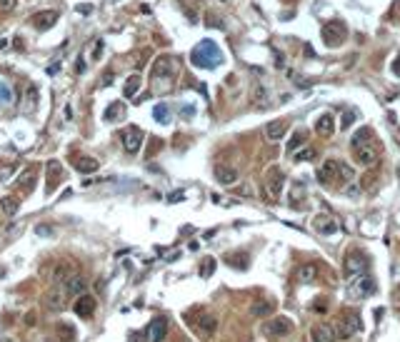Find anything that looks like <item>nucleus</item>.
I'll use <instances>...</instances> for the list:
<instances>
[{"mask_svg":"<svg viewBox=\"0 0 400 342\" xmlns=\"http://www.w3.org/2000/svg\"><path fill=\"white\" fill-rule=\"evenodd\" d=\"M45 307L50 312H60L63 307H65V287L63 285H55L48 295H45Z\"/></svg>","mask_w":400,"mask_h":342,"instance_id":"obj_13","label":"nucleus"},{"mask_svg":"<svg viewBox=\"0 0 400 342\" xmlns=\"http://www.w3.org/2000/svg\"><path fill=\"white\" fill-rule=\"evenodd\" d=\"M285 133H288V120H285V118H283V120H273V122L265 125V138H268L270 142L283 140Z\"/></svg>","mask_w":400,"mask_h":342,"instance_id":"obj_15","label":"nucleus"},{"mask_svg":"<svg viewBox=\"0 0 400 342\" xmlns=\"http://www.w3.org/2000/svg\"><path fill=\"white\" fill-rule=\"evenodd\" d=\"M323 40L328 48H340L348 40V28L343 25V20H330L323 25Z\"/></svg>","mask_w":400,"mask_h":342,"instance_id":"obj_7","label":"nucleus"},{"mask_svg":"<svg viewBox=\"0 0 400 342\" xmlns=\"http://www.w3.org/2000/svg\"><path fill=\"white\" fill-rule=\"evenodd\" d=\"M190 62L195 68L213 70V68H218L223 62V53H220V48L215 45L213 40H200L198 45L193 48V53H190Z\"/></svg>","mask_w":400,"mask_h":342,"instance_id":"obj_2","label":"nucleus"},{"mask_svg":"<svg viewBox=\"0 0 400 342\" xmlns=\"http://www.w3.org/2000/svg\"><path fill=\"white\" fill-rule=\"evenodd\" d=\"M140 85H143V78H140V75H130L128 80H125L123 95H125V98H135V95H138V90H140Z\"/></svg>","mask_w":400,"mask_h":342,"instance_id":"obj_27","label":"nucleus"},{"mask_svg":"<svg viewBox=\"0 0 400 342\" xmlns=\"http://www.w3.org/2000/svg\"><path fill=\"white\" fill-rule=\"evenodd\" d=\"M13 165H0V182H3V180H8L10 175H13Z\"/></svg>","mask_w":400,"mask_h":342,"instance_id":"obj_38","label":"nucleus"},{"mask_svg":"<svg viewBox=\"0 0 400 342\" xmlns=\"http://www.w3.org/2000/svg\"><path fill=\"white\" fill-rule=\"evenodd\" d=\"M35 232H38V235H53V227H45V225H40Z\"/></svg>","mask_w":400,"mask_h":342,"instance_id":"obj_46","label":"nucleus"},{"mask_svg":"<svg viewBox=\"0 0 400 342\" xmlns=\"http://www.w3.org/2000/svg\"><path fill=\"white\" fill-rule=\"evenodd\" d=\"M195 327H198V332H200L203 337H210V335L218 330V320H215L213 315H203L198 322H195Z\"/></svg>","mask_w":400,"mask_h":342,"instance_id":"obj_25","label":"nucleus"},{"mask_svg":"<svg viewBox=\"0 0 400 342\" xmlns=\"http://www.w3.org/2000/svg\"><path fill=\"white\" fill-rule=\"evenodd\" d=\"M180 198H183V192H173V195L168 198V202H180Z\"/></svg>","mask_w":400,"mask_h":342,"instance_id":"obj_47","label":"nucleus"},{"mask_svg":"<svg viewBox=\"0 0 400 342\" xmlns=\"http://www.w3.org/2000/svg\"><path fill=\"white\" fill-rule=\"evenodd\" d=\"M315 277H318V265H313V262H308V265H303L298 270V280L300 282H313Z\"/></svg>","mask_w":400,"mask_h":342,"instance_id":"obj_29","label":"nucleus"},{"mask_svg":"<svg viewBox=\"0 0 400 342\" xmlns=\"http://www.w3.org/2000/svg\"><path fill=\"white\" fill-rule=\"evenodd\" d=\"M350 297L353 300H360V297H368V295H373L375 292V280L365 272V275H358V277H353L350 280Z\"/></svg>","mask_w":400,"mask_h":342,"instance_id":"obj_9","label":"nucleus"},{"mask_svg":"<svg viewBox=\"0 0 400 342\" xmlns=\"http://www.w3.org/2000/svg\"><path fill=\"white\" fill-rule=\"evenodd\" d=\"M278 302L275 300H268V297H263V300H255L250 305V315L253 317H270L273 312H275Z\"/></svg>","mask_w":400,"mask_h":342,"instance_id":"obj_16","label":"nucleus"},{"mask_svg":"<svg viewBox=\"0 0 400 342\" xmlns=\"http://www.w3.org/2000/svg\"><path fill=\"white\" fill-rule=\"evenodd\" d=\"M283 182H285V175H283V170H280V167H270L268 173H265V190H268V195H270L273 200L280 198Z\"/></svg>","mask_w":400,"mask_h":342,"instance_id":"obj_11","label":"nucleus"},{"mask_svg":"<svg viewBox=\"0 0 400 342\" xmlns=\"http://www.w3.org/2000/svg\"><path fill=\"white\" fill-rule=\"evenodd\" d=\"M215 180L220 185H235L238 182V170L235 167H228V165H215Z\"/></svg>","mask_w":400,"mask_h":342,"instance_id":"obj_18","label":"nucleus"},{"mask_svg":"<svg viewBox=\"0 0 400 342\" xmlns=\"http://www.w3.org/2000/svg\"><path fill=\"white\" fill-rule=\"evenodd\" d=\"M95 297L93 295H78V300H75V315L78 317H93V312H95Z\"/></svg>","mask_w":400,"mask_h":342,"instance_id":"obj_14","label":"nucleus"},{"mask_svg":"<svg viewBox=\"0 0 400 342\" xmlns=\"http://www.w3.org/2000/svg\"><path fill=\"white\" fill-rule=\"evenodd\" d=\"M313 227L318 230V232H323V235H333L335 230H338V222H335L330 215H318L313 220Z\"/></svg>","mask_w":400,"mask_h":342,"instance_id":"obj_24","label":"nucleus"},{"mask_svg":"<svg viewBox=\"0 0 400 342\" xmlns=\"http://www.w3.org/2000/svg\"><path fill=\"white\" fill-rule=\"evenodd\" d=\"M213 272H215V260L213 258H205L203 265H200V277H210Z\"/></svg>","mask_w":400,"mask_h":342,"instance_id":"obj_35","label":"nucleus"},{"mask_svg":"<svg viewBox=\"0 0 400 342\" xmlns=\"http://www.w3.org/2000/svg\"><path fill=\"white\" fill-rule=\"evenodd\" d=\"M90 10H93L90 5H78V13H90Z\"/></svg>","mask_w":400,"mask_h":342,"instance_id":"obj_52","label":"nucleus"},{"mask_svg":"<svg viewBox=\"0 0 400 342\" xmlns=\"http://www.w3.org/2000/svg\"><path fill=\"white\" fill-rule=\"evenodd\" d=\"M393 75H398V78H400V53H398V58L393 60Z\"/></svg>","mask_w":400,"mask_h":342,"instance_id":"obj_45","label":"nucleus"},{"mask_svg":"<svg viewBox=\"0 0 400 342\" xmlns=\"http://www.w3.org/2000/svg\"><path fill=\"white\" fill-rule=\"evenodd\" d=\"M308 342H313V340H308Z\"/></svg>","mask_w":400,"mask_h":342,"instance_id":"obj_53","label":"nucleus"},{"mask_svg":"<svg viewBox=\"0 0 400 342\" xmlns=\"http://www.w3.org/2000/svg\"><path fill=\"white\" fill-rule=\"evenodd\" d=\"M123 118H125V102H120V100L110 102L108 108H105V113H103V120L105 122H118Z\"/></svg>","mask_w":400,"mask_h":342,"instance_id":"obj_23","label":"nucleus"},{"mask_svg":"<svg viewBox=\"0 0 400 342\" xmlns=\"http://www.w3.org/2000/svg\"><path fill=\"white\" fill-rule=\"evenodd\" d=\"M368 267H370V260H368V255L363 250H350L345 255L343 270H345V275L350 277V280H353V277H358V275H365Z\"/></svg>","mask_w":400,"mask_h":342,"instance_id":"obj_4","label":"nucleus"},{"mask_svg":"<svg viewBox=\"0 0 400 342\" xmlns=\"http://www.w3.org/2000/svg\"><path fill=\"white\" fill-rule=\"evenodd\" d=\"M303 145H305V133H295V135H293V140L288 142V155L298 153V150H300Z\"/></svg>","mask_w":400,"mask_h":342,"instance_id":"obj_33","label":"nucleus"},{"mask_svg":"<svg viewBox=\"0 0 400 342\" xmlns=\"http://www.w3.org/2000/svg\"><path fill=\"white\" fill-rule=\"evenodd\" d=\"M0 207H3L5 215H15L18 207H20V200L15 195H5V198H0Z\"/></svg>","mask_w":400,"mask_h":342,"instance_id":"obj_31","label":"nucleus"},{"mask_svg":"<svg viewBox=\"0 0 400 342\" xmlns=\"http://www.w3.org/2000/svg\"><path fill=\"white\" fill-rule=\"evenodd\" d=\"M330 327H333V337L335 340H348L355 332H360V317H358V315H343L340 320H335Z\"/></svg>","mask_w":400,"mask_h":342,"instance_id":"obj_6","label":"nucleus"},{"mask_svg":"<svg viewBox=\"0 0 400 342\" xmlns=\"http://www.w3.org/2000/svg\"><path fill=\"white\" fill-rule=\"evenodd\" d=\"M153 118L158 122H170V108H168L165 102H158L155 108H153Z\"/></svg>","mask_w":400,"mask_h":342,"instance_id":"obj_32","label":"nucleus"},{"mask_svg":"<svg viewBox=\"0 0 400 342\" xmlns=\"http://www.w3.org/2000/svg\"><path fill=\"white\" fill-rule=\"evenodd\" d=\"M175 73H178V58L160 55L150 68V80H173Z\"/></svg>","mask_w":400,"mask_h":342,"instance_id":"obj_5","label":"nucleus"},{"mask_svg":"<svg viewBox=\"0 0 400 342\" xmlns=\"http://www.w3.org/2000/svg\"><path fill=\"white\" fill-rule=\"evenodd\" d=\"M310 340L313 342H333V327L325 325V322H318V325H313L310 327Z\"/></svg>","mask_w":400,"mask_h":342,"instance_id":"obj_21","label":"nucleus"},{"mask_svg":"<svg viewBox=\"0 0 400 342\" xmlns=\"http://www.w3.org/2000/svg\"><path fill=\"white\" fill-rule=\"evenodd\" d=\"M15 8V0H0V13L3 10H13Z\"/></svg>","mask_w":400,"mask_h":342,"instance_id":"obj_42","label":"nucleus"},{"mask_svg":"<svg viewBox=\"0 0 400 342\" xmlns=\"http://www.w3.org/2000/svg\"><path fill=\"white\" fill-rule=\"evenodd\" d=\"M160 147H163V142H160V138H153V140H150V150H148V153H145V158H153V155H155V153L160 150Z\"/></svg>","mask_w":400,"mask_h":342,"instance_id":"obj_37","label":"nucleus"},{"mask_svg":"<svg viewBox=\"0 0 400 342\" xmlns=\"http://www.w3.org/2000/svg\"><path fill=\"white\" fill-rule=\"evenodd\" d=\"M168 332V320L165 317H155L153 322L145 327V342H163Z\"/></svg>","mask_w":400,"mask_h":342,"instance_id":"obj_12","label":"nucleus"},{"mask_svg":"<svg viewBox=\"0 0 400 342\" xmlns=\"http://www.w3.org/2000/svg\"><path fill=\"white\" fill-rule=\"evenodd\" d=\"M60 337H63V342H70V340L75 337L73 327H60Z\"/></svg>","mask_w":400,"mask_h":342,"instance_id":"obj_40","label":"nucleus"},{"mask_svg":"<svg viewBox=\"0 0 400 342\" xmlns=\"http://www.w3.org/2000/svg\"><path fill=\"white\" fill-rule=\"evenodd\" d=\"M290 332H293V320L285 317V315L273 317V320H268V322L263 325V335L270 337V340H283V337H288Z\"/></svg>","mask_w":400,"mask_h":342,"instance_id":"obj_8","label":"nucleus"},{"mask_svg":"<svg viewBox=\"0 0 400 342\" xmlns=\"http://www.w3.org/2000/svg\"><path fill=\"white\" fill-rule=\"evenodd\" d=\"M180 115L183 118H193L195 115V108H190V105H188V108H180Z\"/></svg>","mask_w":400,"mask_h":342,"instance_id":"obj_44","label":"nucleus"},{"mask_svg":"<svg viewBox=\"0 0 400 342\" xmlns=\"http://www.w3.org/2000/svg\"><path fill=\"white\" fill-rule=\"evenodd\" d=\"M18 185L23 187L25 192H30V190H33V170H28V173L20 175V182H18Z\"/></svg>","mask_w":400,"mask_h":342,"instance_id":"obj_36","label":"nucleus"},{"mask_svg":"<svg viewBox=\"0 0 400 342\" xmlns=\"http://www.w3.org/2000/svg\"><path fill=\"white\" fill-rule=\"evenodd\" d=\"M253 100H255V105L263 110V108H268V90L263 88L260 82H255L253 85Z\"/></svg>","mask_w":400,"mask_h":342,"instance_id":"obj_30","label":"nucleus"},{"mask_svg":"<svg viewBox=\"0 0 400 342\" xmlns=\"http://www.w3.org/2000/svg\"><path fill=\"white\" fill-rule=\"evenodd\" d=\"M353 120H355V113H345V115H343V122H340V127H343V130H348V127L353 125Z\"/></svg>","mask_w":400,"mask_h":342,"instance_id":"obj_41","label":"nucleus"},{"mask_svg":"<svg viewBox=\"0 0 400 342\" xmlns=\"http://www.w3.org/2000/svg\"><path fill=\"white\" fill-rule=\"evenodd\" d=\"M10 100V88L5 82H0V102H8Z\"/></svg>","mask_w":400,"mask_h":342,"instance_id":"obj_39","label":"nucleus"},{"mask_svg":"<svg viewBox=\"0 0 400 342\" xmlns=\"http://www.w3.org/2000/svg\"><path fill=\"white\" fill-rule=\"evenodd\" d=\"M350 150H353V158L363 167L373 165L378 160V155H380V147H378L375 135H373L370 127H360V130L350 138Z\"/></svg>","mask_w":400,"mask_h":342,"instance_id":"obj_1","label":"nucleus"},{"mask_svg":"<svg viewBox=\"0 0 400 342\" xmlns=\"http://www.w3.org/2000/svg\"><path fill=\"white\" fill-rule=\"evenodd\" d=\"M143 140H145V135H143L140 127H135V125L125 127V133L120 135V142H123V147H125V153H130V155H135V153L140 150Z\"/></svg>","mask_w":400,"mask_h":342,"instance_id":"obj_10","label":"nucleus"},{"mask_svg":"<svg viewBox=\"0 0 400 342\" xmlns=\"http://www.w3.org/2000/svg\"><path fill=\"white\" fill-rule=\"evenodd\" d=\"M55 20H58V10H45V13H38L33 15V25L38 30H48L55 25Z\"/></svg>","mask_w":400,"mask_h":342,"instance_id":"obj_22","label":"nucleus"},{"mask_svg":"<svg viewBox=\"0 0 400 342\" xmlns=\"http://www.w3.org/2000/svg\"><path fill=\"white\" fill-rule=\"evenodd\" d=\"M65 295H70V297H78V295H83L85 292V287H88V280L83 275H70L68 280H65Z\"/></svg>","mask_w":400,"mask_h":342,"instance_id":"obj_17","label":"nucleus"},{"mask_svg":"<svg viewBox=\"0 0 400 342\" xmlns=\"http://www.w3.org/2000/svg\"><path fill=\"white\" fill-rule=\"evenodd\" d=\"M313 158H315V150H313V147H303V150L293 153V160H295V162H305V160H313Z\"/></svg>","mask_w":400,"mask_h":342,"instance_id":"obj_34","label":"nucleus"},{"mask_svg":"<svg viewBox=\"0 0 400 342\" xmlns=\"http://www.w3.org/2000/svg\"><path fill=\"white\" fill-rule=\"evenodd\" d=\"M45 170H48V185H45V192H53L55 190V185L60 182V175H63V165H60V160H48L45 162Z\"/></svg>","mask_w":400,"mask_h":342,"instance_id":"obj_19","label":"nucleus"},{"mask_svg":"<svg viewBox=\"0 0 400 342\" xmlns=\"http://www.w3.org/2000/svg\"><path fill=\"white\" fill-rule=\"evenodd\" d=\"M83 68H85V62H83V58H80L78 65H75V73H83Z\"/></svg>","mask_w":400,"mask_h":342,"instance_id":"obj_50","label":"nucleus"},{"mask_svg":"<svg viewBox=\"0 0 400 342\" xmlns=\"http://www.w3.org/2000/svg\"><path fill=\"white\" fill-rule=\"evenodd\" d=\"M100 53H103V40H98V42H95V48H93V60H98V58H100Z\"/></svg>","mask_w":400,"mask_h":342,"instance_id":"obj_43","label":"nucleus"},{"mask_svg":"<svg viewBox=\"0 0 400 342\" xmlns=\"http://www.w3.org/2000/svg\"><path fill=\"white\" fill-rule=\"evenodd\" d=\"M318 180L323 185H330L333 180H340V182H350L353 180V167L343 160H325L318 170Z\"/></svg>","mask_w":400,"mask_h":342,"instance_id":"obj_3","label":"nucleus"},{"mask_svg":"<svg viewBox=\"0 0 400 342\" xmlns=\"http://www.w3.org/2000/svg\"><path fill=\"white\" fill-rule=\"evenodd\" d=\"M393 300H395V302H398V305H400V285H398V287H395V290H393Z\"/></svg>","mask_w":400,"mask_h":342,"instance_id":"obj_48","label":"nucleus"},{"mask_svg":"<svg viewBox=\"0 0 400 342\" xmlns=\"http://www.w3.org/2000/svg\"><path fill=\"white\" fill-rule=\"evenodd\" d=\"M110 80H113V73H105L103 75V85H110Z\"/></svg>","mask_w":400,"mask_h":342,"instance_id":"obj_49","label":"nucleus"},{"mask_svg":"<svg viewBox=\"0 0 400 342\" xmlns=\"http://www.w3.org/2000/svg\"><path fill=\"white\" fill-rule=\"evenodd\" d=\"M315 310H318V312H323V310H325V302H323V297H320V302H315Z\"/></svg>","mask_w":400,"mask_h":342,"instance_id":"obj_51","label":"nucleus"},{"mask_svg":"<svg viewBox=\"0 0 400 342\" xmlns=\"http://www.w3.org/2000/svg\"><path fill=\"white\" fill-rule=\"evenodd\" d=\"M315 133L323 135V138H330V135L335 133V118H333L330 113L320 115L318 120H315Z\"/></svg>","mask_w":400,"mask_h":342,"instance_id":"obj_20","label":"nucleus"},{"mask_svg":"<svg viewBox=\"0 0 400 342\" xmlns=\"http://www.w3.org/2000/svg\"><path fill=\"white\" fill-rule=\"evenodd\" d=\"M75 167L80 170V173H85V175H90V173H98V167H100V162H98L95 158H78V160H75Z\"/></svg>","mask_w":400,"mask_h":342,"instance_id":"obj_28","label":"nucleus"},{"mask_svg":"<svg viewBox=\"0 0 400 342\" xmlns=\"http://www.w3.org/2000/svg\"><path fill=\"white\" fill-rule=\"evenodd\" d=\"M225 260H228L230 267H235V270H248V265H250V262H248V260H250V255H248V252H233V255H228Z\"/></svg>","mask_w":400,"mask_h":342,"instance_id":"obj_26","label":"nucleus"}]
</instances>
